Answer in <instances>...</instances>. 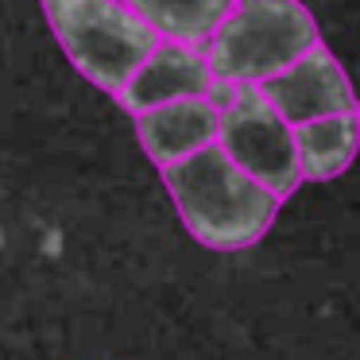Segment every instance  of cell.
Returning a JSON list of instances; mask_svg holds the SVG:
<instances>
[{"mask_svg":"<svg viewBox=\"0 0 360 360\" xmlns=\"http://www.w3.org/2000/svg\"><path fill=\"white\" fill-rule=\"evenodd\" d=\"M290 132H295V159L302 182H333L352 167L360 140L356 109L306 120V124H295Z\"/></svg>","mask_w":360,"mask_h":360,"instance_id":"cell-8","label":"cell"},{"mask_svg":"<svg viewBox=\"0 0 360 360\" xmlns=\"http://www.w3.org/2000/svg\"><path fill=\"white\" fill-rule=\"evenodd\" d=\"M159 174L186 233L202 248L244 252L264 240L279 217V198L236 171L217 143L163 167Z\"/></svg>","mask_w":360,"mask_h":360,"instance_id":"cell-1","label":"cell"},{"mask_svg":"<svg viewBox=\"0 0 360 360\" xmlns=\"http://www.w3.org/2000/svg\"><path fill=\"white\" fill-rule=\"evenodd\" d=\"M39 8L70 66L109 97L124 89L132 70L159 43L124 0H39Z\"/></svg>","mask_w":360,"mask_h":360,"instance_id":"cell-3","label":"cell"},{"mask_svg":"<svg viewBox=\"0 0 360 360\" xmlns=\"http://www.w3.org/2000/svg\"><path fill=\"white\" fill-rule=\"evenodd\" d=\"M256 94L287 120L290 128L306 124V120L329 117V112H352L356 97L345 78V66L337 63V55H329V47L314 43L306 55H298L290 66L275 70L271 78H264L256 86Z\"/></svg>","mask_w":360,"mask_h":360,"instance_id":"cell-5","label":"cell"},{"mask_svg":"<svg viewBox=\"0 0 360 360\" xmlns=\"http://www.w3.org/2000/svg\"><path fill=\"white\" fill-rule=\"evenodd\" d=\"M217 105V148L225 159L252 182L271 190L279 202H287L302 186L290 124L256 94V86H229Z\"/></svg>","mask_w":360,"mask_h":360,"instance_id":"cell-4","label":"cell"},{"mask_svg":"<svg viewBox=\"0 0 360 360\" xmlns=\"http://www.w3.org/2000/svg\"><path fill=\"white\" fill-rule=\"evenodd\" d=\"M225 89H229L225 82L213 78L202 47L159 39L151 47V55L124 82L117 101L124 112H140V109H151V105H163V101H179V97H217L221 101Z\"/></svg>","mask_w":360,"mask_h":360,"instance_id":"cell-6","label":"cell"},{"mask_svg":"<svg viewBox=\"0 0 360 360\" xmlns=\"http://www.w3.org/2000/svg\"><path fill=\"white\" fill-rule=\"evenodd\" d=\"M124 4L159 39L190 43V47H202L221 24V16L233 8V0H124Z\"/></svg>","mask_w":360,"mask_h":360,"instance_id":"cell-9","label":"cell"},{"mask_svg":"<svg viewBox=\"0 0 360 360\" xmlns=\"http://www.w3.org/2000/svg\"><path fill=\"white\" fill-rule=\"evenodd\" d=\"M132 120L143 155L163 171V167L217 143L221 105L217 97H179V101H163L132 112Z\"/></svg>","mask_w":360,"mask_h":360,"instance_id":"cell-7","label":"cell"},{"mask_svg":"<svg viewBox=\"0 0 360 360\" xmlns=\"http://www.w3.org/2000/svg\"><path fill=\"white\" fill-rule=\"evenodd\" d=\"M314 43H321V32L302 0H233L202 47L217 82L259 86Z\"/></svg>","mask_w":360,"mask_h":360,"instance_id":"cell-2","label":"cell"}]
</instances>
